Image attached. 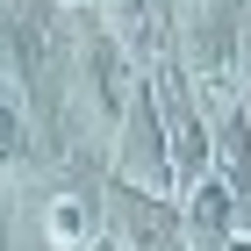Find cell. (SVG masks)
I'll return each mask as SVG.
<instances>
[{"instance_id": "7", "label": "cell", "mask_w": 251, "mask_h": 251, "mask_svg": "<svg viewBox=\"0 0 251 251\" xmlns=\"http://www.w3.org/2000/svg\"><path fill=\"white\" fill-rule=\"evenodd\" d=\"M0 43H7V65L22 72V86H43V29H29V22H0Z\"/></svg>"}, {"instance_id": "5", "label": "cell", "mask_w": 251, "mask_h": 251, "mask_svg": "<svg viewBox=\"0 0 251 251\" xmlns=\"http://www.w3.org/2000/svg\"><path fill=\"white\" fill-rule=\"evenodd\" d=\"M115 223H122V251H179L165 215L151 201H136V194H115Z\"/></svg>"}, {"instance_id": "2", "label": "cell", "mask_w": 251, "mask_h": 251, "mask_svg": "<svg viewBox=\"0 0 251 251\" xmlns=\"http://www.w3.org/2000/svg\"><path fill=\"white\" fill-rule=\"evenodd\" d=\"M122 158H129L151 187H165V179H173V165H179V158H173V136H165V122H158L151 86H136L129 115H122Z\"/></svg>"}, {"instance_id": "3", "label": "cell", "mask_w": 251, "mask_h": 251, "mask_svg": "<svg viewBox=\"0 0 251 251\" xmlns=\"http://www.w3.org/2000/svg\"><path fill=\"white\" fill-rule=\"evenodd\" d=\"M230 65H237V29H230V15L194 22V29H187V72H194V86H201L208 100L230 86Z\"/></svg>"}, {"instance_id": "6", "label": "cell", "mask_w": 251, "mask_h": 251, "mask_svg": "<svg viewBox=\"0 0 251 251\" xmlns=\"http://www.w3.org/2000/svg\"><path fill=\"white\" fill-rule=\"evenodd\" d=\"M43 230H50L58 251H86V237H94V201H86V194H58Z\"/></svg>"}, {"instance_id": "9", "label": "cell", "mask_w": 251, "mask_h": 251, "mask_svg": "<svg viewBox=\"0 0 251 251\" xmlns=\"http://www.w3.org/2000/svg\"><path fill=\"white\" fill-rule=\"evenodd\" d=\"M230 251H251V244H230Z\"/></svg>"}, {"instance_id": "4", "label": "cell", "mask_w": 251, "mask_h": 251, "mask_svg": "<svg viewBox=\"0 0 251 251\" xmlns=\"http://www.w3.org/2000/svg\"><path fill=\"white\" fill-rule=\"evenodd\" d=\"M179 237H187L194 251H230V244H237V223H230V179H201V187L187 194Z\"/></svg>"}, {"instance_id": "8", "label": "cell", "mask_w": 251, "mask_h": 251, "mask_svg": "<svg viewBox=\"0 0 251 251\" xmlns=\"http://www.w3.org/2000/svg\"><path fill=\"white\" fill-rule=\"evenodd\" d=\"M15 158H22V115L0 100V179H7V165H15Z\"/></svg>"}, {"instance_id": "1", "label": "cell", "mask_w": 251, "mask_h": 251, "mask_svg": "<svg viewBox=\"0 0 251 251\" xmlns=\"http://www.w3.org/2000/svg\"><path fill=\"white\" fill-rule=\"evenodd\" d=\"M79 86H86V108H94V122L108 136H122V115H129V100H136V86H129V72H122V50L108 36H86V58H79Z\"/></svg>"}]
</instances>
